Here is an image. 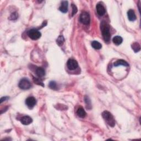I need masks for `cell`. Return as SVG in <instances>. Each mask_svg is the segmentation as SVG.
Here are the masks:
<instances>
[{
  "label": "cell",
  "instance_id": "cb8c5ba5",
  "mask_svg": "<svg viewBox=\"0 0 141 141\" xmlns=\"http://www.w3.org/2000/svg\"><path fill=\"white\" fill-rule=\"evenodd\" d=\"M8 99H9V97H8V96H3V97H2L1 99V100H0V103H3V101H6V100H8Z\"/></svg>",
  "mask_w": 141,
  "mask_h": 141
},
{
  "label": "cell",
  "instance_id": "5b68a950",
  "mask_svg": "<svg viewBox=\"0 0 141 141\" xmlns=\"http://www.w3.org/2000/svg\"><path fill=\"white\" fill-rule=\"evenodd\" d=\"M41 33L39 30L34 29L30 30L28 32L29 37L32 40H34L39 39L41 37Z\"/></svg>",
  "mask_w": 141,
  "mask_h": 141
},
{
  "label": "cell",
  "instance_id": "7a4b0ae2",
  "mask_svg": "<svg viewBox=\"0 0 141 141\" xmlns=\"http://www.w3.org/2000/svg\"><path fill=\"white\" fill-rule=\"evenodd\" d=\"M102 116L108 125L111 127H114L115 125V121L112 115L110 112L104 111L102 114Z\"/></svg>",
  "mask_w": 141,
  "mask_h": 141
},
{
  "label": "cell",
  "instance_id": "8992f818",
  "mask_svg": "<svg viewBox=\"0 0 141 141\" xmlns=\"http://www.w3.org/2000/svg\"><path fill=\"white\" fill-rule=\"evenodd\" d=\"M25 104L29 109H33L36 104V100L34 97H29L25 100Z\"/></svg>",
  "mask_w": 141,
  "mask_h": 141
},
{
  "label": "cell",
  "instance_id": "6da1fadb",
  "mask_svg": "<svg viewBox=\"0 0 141 141\" xmlns=\"http://www.w3.org/2000/svg\"><path fill=\"white\" fill-rule=\"evenodd\" d=\"M101 29L104 39L105 40V41H109L111 37L109 25L106 22H103L101 23Z\"/></svg>",
  "mask_w": 141,
  "mask_h": 141
},
{
  "label": "cell",
  "instance_id": "8fae6325",
  "mask_svg": "<svg viewBox=\"0 0 141 141\" xmlns=\"http://www.w3.org/2000/svg\"><path fill=\"white\" fill-rule=\"evenodd\" d=\"M127 15L130 21H134L136 19V16L134 11L132 10H129L127 12Z\"/></svg>",
  "mask_w": 141,
  "mask_h": 141
},
{
  "label": "cell",
  "instance_id": "277c9868",
  "mask_svg": "<svg viewBox=\"0 0 141 141\" xmlns=\"http://www.w3.org/2000/svg\"><path fill=\"white\" fill-rule=\"evenodd\" d=\"M19 87L22 89L27 90L30 88L31 83L28 79L23 78L19 82Z\"/></svg>",
  "mask_w": 141,
  "mask_h": 141
},
{
  "label": "cell",
  "instance_id": "ba28073f",
  "mask_svg": "<svg viewBox=\"0 0 141 141\" xmlns=\"http://www.w3.org/2000/svg\"><path fill=\"white\" fill-rule=\"evenodd\" d=\"M96 12L98 13V15H100V16H102V15H104L105 13V9L104 7V6L100 3L98 4L96 6Z\"/></svg>",
  "mask_w": 141,
  "mask_h": 141
},
{
  "label": "cell",
  "instance_id": "e0dca14e",
  "mask_svg": "<svg viewBox=\"0 0 141 141\" xmlns=\"http://www.w3.org/2000/svg\"><path fill=\"white\" fill-rule=\"evenodd\" d=\"M132 48L135 52H137L138 51H140L141 50L140 45L138 43H134L132 44Z\"/></svg>",
  "mask_w": 141,
  "mask_h": 141
},
{
  "label": "cell",
  "instance_id": "3957f363",
  "mask_svg": "<svg viewBox=\"0 0 141 141\" xmlns=\"http://www.w3.org/2000/svg\"><path fill=\"white\" fill-rule=\"evenodd\" d=\"M79 20L82 23L85 24V25H88L89 24L90 21L89 14L85 11L82 12L79 17Z\"/></svg>",
  "mask_w": 141,
  "mask_h": 141
},
{
  "label": "cell",
  "instance_id": "5bb4252c",
  "mask_svg": "<svg viewBox=\"0 0 141 141\" xmlns=\"http://www.w3.org/2000/svg\"><path fill=\"white\" fill-rule=\"evenodd\" d=\"M112 41H113V43L115 44V45H119L122 43L123 39L122 37L120 36H116L112 39Z\"/></svg>",
  "mask_w": 141,
  "mask_h": 141
},
{
  "label": "cell",
  "instance_id": "9a60e30c",
  "mask_svg": "<svg viewBox=\"0 0 141 141\" xmlns=\"http://www.w3.org/2000/svg\"><path fill=\"white\" fill-rule=\"evenodd\" d=\"M36 74L39 77H42L45 74V71L44 68L41 67H38L37 68L36 70Z\"/></svg>",
  "mask_w": 141,
  "mask_h": 141
},
{
  "label": "cell",
  "instance_id": "30bf717a",
  "mask_svg": "<svg viewBox=\"0 0 141 141\" xmlns=\"http://www.w3.org/2000/svg\"><path fill=\"white\" fill-rule=\"evenodd\" d=\"M68 2L63 1L61 2V4L59 8V10L62 13H66L68 11Z\"/></svg>",
  "mask_w": 141,
  "mask_h": 141
},
{
  "label": "cell",
  "instance_id": "7402d4cb",
  "mask_svg": "<svg viewBox=\"0 0 141 141\" xmlns=\"http://www.w3.org/2000/svg\"><path fill=\"white\" fill-rule=\"evenodd\" d=\"M33 80H34V82L37 84H38V85H41L42 86H44V84H43V83L42 82H41L39 80V79H37V78H33Z\"/></svg>",
  "mask_w": 141,
  "mask_h": 141
},
{
  "label": "cell",
  "instance_id": "52a82bcc",
  "mask_svg": "<svg viewBox=\"0 0 141 141\" xmlns=\"http://www.w3.org/2000/svg\"><path fill=\"white\" fill-rule=\"evenodd\" d=\"M67 65L69 70H74L78 67V62H77L76 60H74V59H68V61H67Z\"/></svg>",
  "mask_w": 141,
  "mask_h": 141
},
{
  "label": "cell",
  "instance_id": "44dd1931",
  "mask_svg": "<svg viewBox=\"0 0 141 141\" xmlns=\"http://www.w3.org/2000/svg\"><path fill=\"white\" fill-rule=\"evenodd\" d=\"M18 18V14L16 12L13 13H12V14L11 15V16L10 17V19L11 20H15L16 19Z\"/></svg>",
  "mask_w": 141,
  "mask_h": 141
},
{
  "label": "cell",
  "instance_id": "7c38bea8",
  "mask_svg": "<svg viewBox=\"0 0 141 141\" xmlns=\"http://www.w3.org/2000/svg\"><path fill=\"white\" fill-rule=\"evenodd\" d=\"M114 66H115V67H117V66H118L120 65L126 66V67H127V66H129V63H128L127 62L125 61V60H123V59H119V60H118L114 63Z\"/></svg>",
  "mask_w": 141,
  "mask_h": 141
},
{
  "label": "cell",
  "instance_id": "ffe728a7",
  "mask_svg": "<svg viewBox=\"0 0 141 141\" xmlns=\"http://www.w3.org/2000/svg\"><path fill=\"white\" fill-rule=\"evenodd\" d=\"M72 16H73L74 14H76L77 12V11H78V10H77V8L76 6L75 5V4H72Z\"/></svg>",
  "mask_w": 141,
  "mask_h": 141
},
{
  "label": "cell",
  "instance_id": "ac0fdd59",
  "mask_svg": "<svg viewBox=\"0 0 141 141\" xmlns=\"http://www.w3.org/2000/svg\"><path fill=\"white\" fill-rule=\"evenodd\" d=\"M64 41H65V38H64V37L62 35H59L56 40L57 43L59 46L62 45L64 43Z\"/></svg>",
  "mask_w": 141,
  "mask_h": 141
},
{
  "label": "cell",
  "instance_id": "9c48e42d",
  "mask_svg": "<svg viewBox=\"0 0 141 141\" xmlns=\"http://www.w3.org/2000/svg\"><path fill=\"white\" fill-rule=\"evenodd\" d=\"M21 122L24 125H28L33 122L32 118L29 116H24L21 119Z\"/></svg>",
  "mask_w": 141,
  "mask_h": 141
},
{
  "label": "cell",
  "instance_id": "4fadbf2b",
  "mask_svg": "<svg viewBox=\"0 0 141 141\" xmlns=\"http://www.w3.org/2000/svg\"><path fill=\"white\" fill-rule=\"evenodd\" d=\"M77 114L78 115V116H79L80 118H85L86 116V112L85 111V110H84L83 108L82 107L78 108L77 111Z\"/></svg>",
  "mask_w": 141,
  "mask_h": 141
},
{
  "label": "cell",
  "instance_id": "603a6c76",
  "mask_svg": "<svg viewBox=\"0 0 141 141\" xmlns=\"http://www.w3.org/2000/svg\"><path fill=\"white\" fill-rule=\"evenodd\" d=\"M85 103L87 104V107H88V106H90V107H91V103H90V101L89 100V98H88L87 96H85Z\"/></svg>",
  "mask_w": 141,
  "mask_h": 141
},
{
  "label": "cell",
  "instance_id": "d6986e66",
  "mask_svg": "<svg viewBox=\"0 0 141 141\" xmlns=\"http://www.w3.org/2000/svg\"><path fill=\"white\" fill-rule=\"evenodd\" d=\"M49 87L52 89H57V83L55 81H51L49 83Z\"/></svg>",
  "mask_w": 141,
  "mask_h": 141
},
{
  "label": "cell",
  "instance_id": "2e32d148",
  "mask_svg": "<svg viewBox=\"0 0 141 141\" xmlns=\"http://www.w3.org/2000/svg\"><path fill=\"white\" fill-rule=\"evenodd\" d=\"M92 47L96 50H99L102 47V45L98 41H94L92 42Z\"/></svg>",
  "mask_w": 141,
  "mask_h": 141
}]
</instances>
